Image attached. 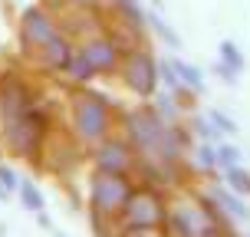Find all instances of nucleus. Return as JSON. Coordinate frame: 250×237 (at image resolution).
<instances>
[{"label": "nucleus", "mask_w": 250, "mask_h": 237, "mask_svg": "<svg viewBox=\"0 0 250 237\" xmlns=\"http://www.w3.org/2000/svg\"><path fill=\"white\" fill-rule=\"evenodd\" d=\"M86 60L92 66H112V46L109 43H96V46L86 50Z\"/></svg>", "instance_id": "obj_6"}, {"label": "nucleus", "mask_w": 250, "mask_h": 237, "mask_svg": "<svg viewBox=\"0 0 250 237\" xmlns=\"http://www.w3.org/2000/svg\"><path fill=\"white\" fill-rule=\"evenodd\" d=\"M211 119H214V125H217V129H224L227 135H234V132H237V129H234V122H230V119H224L221 112H214Z\"/></svg>", "instance_id": "obj_12"}, {"label": "nucleus", "mask_w": 250, "mask_h": 237, "mask_svg": "<svg viewBox=\"0 0 250 237\" xmlns=\"http://www.w3.org/2000/svg\"><path fill=\"white\" fill-rule=\"evenodd\" d=\"M79 3H89V0H79Z\"/></svg>", "instance_id": "obj_17"}, {"label": "nucleus", "mask_w": 250, "mask_h": 237, "mask_svg": "<svg viewBox=\"0 0 250 237\" xmlns=\"http://www.w3.org/2000/svg\"><path fill=\"white\" fill-rule=\"evenodd\" d=\"M92 194H96V208L112 211L115 204H122V201H125V194H128V191H125V185L115 175H102L99 181H96V191H92Z\"/></svg>", "instance_id": "obj_2"}, {"label": "nucleus", "mask_w": 250, "mask_h": 237, "mask_svg": "<svg viewBox=\"0 0 250 237\" xmlns=\"http://www.w3.org/2000/svg\"><path fill=\"white\" fill-rule=\"evenodd\" d=\"M221 53H224V60L230 63V66H240V56H237V50H234V43H224Z\"/></svg>", "instance_id": "obj_14"}, {"label": "nucleus", "mask_w": 250, "mask_h": 237, "mask_svg": "<svg viewBox=\"0 0 250 237\" xmlns=\"http://www.w3.org/2000/svg\"><path fill=\"white\" fill-rule=\"evenodd\" d=\"M76 129L86 138L102 135V129H105V109H102L99 99H83L76 106Z\"/></svg>", "instance_id": "obj_1"}, {"label": "nucleus", "mask_w": 250, "mask_h": 237, "mask_svg": "<svg viewBox=\"0 0 250 237\" xmlns=\"http://www.w3.org/2000/svg\"><path fill=\"white\" fill-rule=\"evenodd\" d=\"M73 73H79V79H86V76L92 73V63L86 60V53H79V56L73 60Z\"/></svg>", "instance_id": "obj_10"}, {"label": "nucleus", "mask_w": 250, "mask_h": 237, "mask_svg": "<svg viewBox=\"0 0 250 237\" xmlns=\"http://www.w3.org/2000/svg\"><path fill=\"white\" fill-rule=\"evenodd\" d=\"M175 69H178V73H181V79H185L188 86L201 89V73H198V69H191L188 63H175Z\"/></svg>", "instance_id": "obj_9"}, {"label": "nucleus", "mask_w": 250, "mask_h": 237, "mask_svg": "<svg viewBox=\"0 0 250 237\" xmlns=\"http://www.w3.org/2000/svg\"><path fill=\"white\" fill-rule=\"evenodd\" d=\"M132 237H158V234H148V227H142L138 234H132Z\"/></svg>", "instance_id": "obj_16"}, {"label": "nucleus", "mask_w": 250, "mask_h": 237, "mask_svg": "<svg viewBox=\"0 0 250 237\" xmlns=\"http://www.w3.org/2000/svg\"><path fill=\"white\" fill-rule=\"evenodd\" d=\"M230 181H234V188H237V191H250V175L237 172V165L230 168Z\"/></svg>", "instance_id": "obj_11"}, {"label": "nucleus", "mask_w": 250, "mask_h": 237, "mask_svg": "<svg viewBox=\"0 0 250 237\" xmlns=\"http://www.w3.org/2000/svg\"><path fill=\"white\" fill-rule=\"evenodd\" d=\"M102 165L112 168V172H119V168H122V149H119V145H105V149H102Z\"/></svg>", "instance_id": "obj_7"}, {"label": "nucleus", "mask_w": 250, "mask_h": 237, "mask_svg": "<svg viewBox=\"0 0 250 237\" xmlns=\"http://www.w3.org/2000/svg\"><path fill=\"white\" fill-rule=\"evenodd\" d=\"M53 37V26L43 20V13L30 10L26 13V40H33V43H46Z\"/></svg>", "instance_id": "obj_5"}, {"label": "nucleus", "mask_w": 250, "mask_h": 237, "mask_svg": "<svg viewBox=\"0 0 250 237\" xmlns=\"http://www.w3.org/2000/svg\"><path fill=\"white\" fill-rule=\"evenodd\" d=\"M0 181H3V191H7V188H17V175H13L7 165H0Z\"/></svg>", "instance_id": "obj_13"}, {"label": "nucleus", "mask_w": 250, "mask_h": 237, "mask_svg": "<svg viewBox=\"0 0 250 237\" xmlns=\"http://www.w3.org/2000/svg\"><path fill=\"white\" fill-rule=\"evenodd\" d=\"M217 155H221V162H224L227 168H234V165H237V151H234V149H221Z\"/></svg>", "instance_id": "obj_15"}, {"label": "nucleus", "mask_w": 250, "mask_h": 237, "mask_svg": "<svg viewBox=\"0 0 250 237\" xmlns=\"http://www.w3.org/2000/svg\"><path fill=\"white\" fill-rule=\"evenodd\" d=\"M158 217H162V211H158L155 194H135V198L128 201V221L135 227H151Z\"/></svg>", "instance_id": "obj_3"}, {"label": "nucleus", "mask_w": 250, "mask_h": 237, "mask_svg": "<svg viewBox=\"0 0 250 237\" xmlns=\"http://www.w3.org/2000/svg\"><path fill=\"white\" fill-rule=\"evenodd\" d=\"M128 83H132V89H138L142 96L151 92V86H155V69H151L148 56H132V60H128Z\"/></svg>", "instance_id": "obj_4"}, {"label": "nucleus", "mask_w": 250, "mask_h": 237, "mask_svg": "<svg viewBox=\"0 0 250 237\" xmlns=\"http://www.w3.org/2000/svg\"><path fill=\"white\" fill-rule=\"evenodd\" d=\"M20 194H23V201H26L30 211H40V208H43V198H40V191L33 185H23V188H20Z\"/></svg>", "instance_id": "obj_8"}]
</instances>
